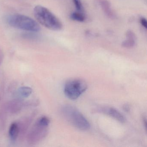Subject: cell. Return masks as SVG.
<instances>
[{
    "label": "cell",
    "instance_id": "1",
    "mask_svg": "<svg viewBox=\"0 0 147 147\" xmlns=\"http://www.w3.org/2000/svg\"><path fill=\"white\" fill-rule=\"evenodd\" d=\"M38 22L47 29L58 31L62 30L63 24L60 20L49 10L41 5H37L33 10Z\"/></svg>",
    "mask_w": 147,
    "mask_h": 147
},
{
    "label": "cell",
    "instance_id": "2",
    "mask_svg": "<svg viewBox=\"0 0 147 147\" xmlns=\"http://www.w3.org/2000/svg\"><path fill=\"white\" fill-rule=\"evenodd\" d=\"M5 20L9 26L16 29L33 32H38L41 30V27L36 21L23 14L7 15L5 18Z\"/></svg>",
    "mask_w": 147,
    "mask_h": 147
},
{
    "label": "cell",
    "instance_id": "3",
    "mask_svg": "<svg viewBox=\"0 0 147 147\" xmlns=\"http://www.w3.org/2000/svg\"><path fill=\"white\" fill-rule=\"evenodd\" d=\"M63 115L66 120L76 128L80 130H88L90 124L83 114L76 108L71 105H66L62 109Z\"/></svg>",
    "mask_w": 147,
    "mask_h": 147
},
{
    "label": "cell",
    "instance_id": "4",
    "mask_svg": "<svg viewBox=\"0 0 147 147\" xmlns=\"http://www.w3.org/2000/svg\"><path fill=\"white\" fill-rule=\"evenodd\" d=\"M86 82L80 79H72L66 82L64 93L67 98L75 100L79 98L87 89Z\"/></svg>",
    "mask_w": 147,
    "mask_h": 147
},
{
    "label": "cell",
    "instance_id": "5",
    "mask_svg": "<svg viewBox=\"0 0 147 147\" xmlns=\"http://www.w3.org/2000/svg\"><path fill=\"white\" fill-rule=\"evenodd\" d=\"M48 127L36 122L29 134V141L36 143L44 138L48 133Z\"/></svg>",
    "mask_w": 147,
    "mask_h": 147
},
{
    "label": "cell",
    "instance_id": "6",
    "mask_svg": "<svg viewBox=\"0 0 147 147\" xmlns=\"http://www.w3.org/2000/svg\"><path fill=\"white\" fill-rule=\"evenodd\" d=\"M98 112L105 113L122 123L125 122L124 116L117 109L111 107H104L98 109Z\"/></svg>",
    "mask_w": 147,
    "mask_h": 147
},
{
    "label": "cell",
    "instance_id": "7",
    "mask_svg": "<svg viewBox=\"0 0 147 147\" xmlns=\"http://www.w3.org/2000/svg\"><path fill=\"white\" fill-rule=\"evenodd\" d=\"M19 133L20 129L18 124L15 122L12 123L9 131V136L11 141L13 142L16 141Z\"/></svg>",
    "mask_w": 147,
    "mask_h": 147
},
{
    "label": "cell",
    "instance_id": "8",
    "mask_svg": "<svg viewBox=\"0 0 147 147\" xmlns=\"http://www.w3.org/2000/svg\"><path fill=\"white\" fill-rule=\"evenodd\" d=\"M127 39L123 42L122 45L125 48H130L133 47L135 45L136 36L134 33L129 31L126 34Z\"/></svg>",
    "mask_w": 147,
    "mask_h": 147
},
{
    "label": "cell",
    "instance_id": "9",
    "mask_svg": "<svg viewBox=\"0 0 147 147\" xmlns=\"http://www.w3.org/2000/svg\"><path fill=\"white\" fill-rule=\"evenodd\" d=\"M32 90L29 87L24 86L20 88L18 90V94L21 98H27L32 93Z\"/></svg>",
    "mask_w": 147,
    "mask_h": 147
},
{
    "label": "cell",
    "instance_id": "10",
    "mask_svg": "<svg viewBox=\"0 0 147 147\" xmlns=\"http://www.w3.org/2000/svg\"><path fill=\"white\" fill-rule=\"evenodd\" d=\"M70 18L73 20L80 22H84L86 19V17L83 13L77 11L71 13Z\"/></svg>",
    "mask_w": 147,
    "mask_h": 147
},
{
    "label": "cell",
    "instance_id": "11",
    "mask_svg": "<svg viewBox=\"0 0 147 147\" xmlns=\"http://www.w3.org/2000/svg\"><path fill=\"white\" fill-rule=\"evenodd\" d=\"M73 1L77 11L83 12V7L80 0H73Z\"/></svg>",
    "mask_w": 147,
    "mask_h": 147
},
{
    "label": "cell",
    "instance_id": "12",
    "mask_svg": "<svg viewBox=\"0 0 147 147\" xmlns=\"http://www.w3.org/2000/svg\"><path fill=\"white\" fill-rule=\"evenodd\" d=\"M140 23H141L142 25L144 27L145 29H147V22L146 19L142 18L140 19Z\"/></svg>",
    "mask_w": 147,
    "mask_h": 147
},
{
    "label": "cell",
    "instance_id": "13",
    "mask_svg": "<svg viewBox=\"0 0 147 147\" xmlns=\"http://www.w3.org/2000/svg\"><path fill=\"white\" fill-rule=\"evenodd\" d=\"M3 54L1 49H0V63H1V61L3 60Z\"/></svg>",
    "mask_w": 147,
    "mask_h": 147
},
{
    "label": "cell",
    "instance_id": "14",
    "mask_svg": "<svg viewBox=\"0 0 147 147\" xmlns=\"http://www.w3.org/2000/svg\"><path fill=\"white\" fill-rule=\"evenodd\" d=\"M123 109L125 111H129V106L128 105H124L123 106Z\"/></svg>",
    "mask_w": 147,
    "mask_h": 147
}]
</instances>
